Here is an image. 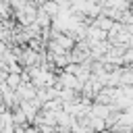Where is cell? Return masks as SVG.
Instances as JSON below:
<instances>
[{
	"instance_id": "cell-1",
	"label": "cell",
	"mask_w": 133,
	"mask_h": 133,
	"mask_svg": "<svg viewBox=\"0 0 133 133\" xmlns=\"http://www.w3.org/2000/svg\"><path fill=\"white\" fill-rule=\"evenodd\" d=\"M94 25H96V27H100V29H104V31H110L114 23L110 21V17H100V19H96V21H94Z\"/></svg>"
},
{
	"instance_id": "cell-3",
	"label": "cell",
	"mask_w": 133,
	"mask_h": 133,
	"mask_svg": "<svg viewBox=\"0 0 133 133\" xmlns=\"http://www.w3.org/2000/svg\"><path fill=\"white\" fill-rule=\"evenodd\" d=\"M87 2H94V4H102V0H87Z\"/></svg>"
},
{
	"instance_id": "cell-2",
	"label": "cell",
	"mask_w": 133,
	"mask_h": 133,
	"mask_svg": "<svg viewBox=\"0 0 133 133\" xmlns=\"http://www.w3.org/2000/svg\"><path fill=\"white\" fill-rule=\"evenodd\" d=\"M6 83H8L10 87H19V85H21V79H19V75H8Z\"/></svg>"
}]
</instances>
